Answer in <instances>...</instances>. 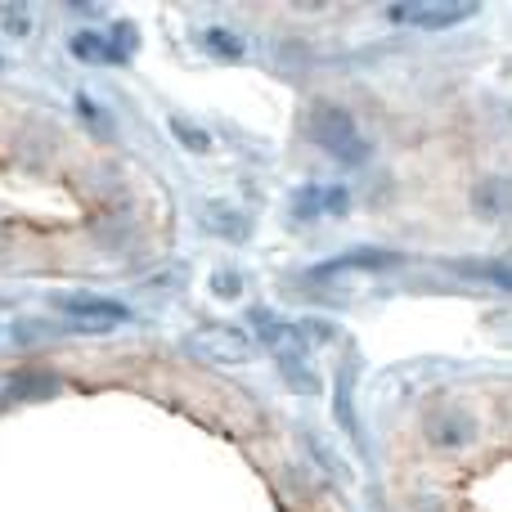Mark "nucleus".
<instances>
[{
    "label": "nucleus",
    "mask_w": 512,
    "mask_h": 512,
    "mask_svg": "<svg viewBox=\"0 0 512 512\" xmlns=\"http://www.w3.org/2000/svg\"><path fill=\"white\" fill-rule=\"evenodd\" d=\"M310 135H315L319 149L333 162H342V167H360V162L369 158V140L360 135V122H355L342 104H328V99L315 104V113H310Z\"/></svg>",
    "instance_id": "f257e3e1"
},
{
    "label": "nucleus",
    "mask_w": 512,
    "mask_h": 512,
    "mask_svg": "<svg viewBox=\"0 0 512 512\" xmlns=\"http://www.w3.org/2000/svg\"><path fill=\"white\" fill-rule=\"evenodd\" d=\"M54 310L68 315V328H77V333H99V328L131 324V310L113 297H77V292L63 297L59 292V297H54Z\"/></svg>",
    "instance_id": "f03ea898"
},
{
    "label": "nucleus",
    "mask_w": 512,
    "mask_h": 512,
    "mask_svg": "<svg viewBox=\"0 0 512 512\" xmlns=\"http://www.w3.org/2000/svg\"><path fill=\"white\" fill-rule=\"evenodd\" d=\"M0 27H5L9 36H27L32 32V14H27L23 5H0Z\"/></svg>",
    "instance_id": "dca6fc26"
},
{
    "label": "nucleus",
    "mask_w": 512,
    "mask_h": 512,
    "mask_svg": "<svg viewBox=\"0 0 512 512\" xmlns=\"http://www.w3.org/2000/svg\"><path fill=\"white\" fill-rule=\"evenodd\" d=\"M108 50H113V63H126L135 50V27L131 23H117L113 32H108Z\"/></svg>",
    "instance_id": "2eb2a0df"
},
{
    "label": "nucleus",
    "mask_w": 512,
    "mask_h": 512,
    "mask_svg": "<svg viewBox=\"0 0 512 512\" xmlns=\"http://www.w3.org/2000/svg\"><path fill=\"white\" fill-rule=\"evenodd\" d=\"M171 135H180V144H185V149H194V153H207V149H212V135H207L203 126L185 122V117H171Z\"/></svg>",
    "instance_id": "ddd939ff"
},
{
    "label": "nucleus",
    "mask_w": 512,
    "mask_h": 512,
    "mask_svg": "<svg viewBox=\"0 0 512 512\" xmlns=\"http://www.w3.org/2000/svg\"><path fill=\"white\" fill-rule=\"evenodd\" d=\"M252 328H256V337H261L270 351H279V360H283V355H301V351H306V333H301L297 324H288V319L270 315L265 306L252 310Z\"/></svg>",
    "instance_id": "20e7f679"
},
{
    "label": "nucleus",
    "mask_w": 512,
    "mask_h": 512,
    "mask_svg": "<svg viewBox=\"0 0 512 512\" xmlns=\"http://www.w3.org/2000/svg\"><path fill=\"white\" fill-rule=\"evenodd\" d=\"M203 225L216 230V234H230V239H243V234H248V216L234 212V207H225V203L203 207Z\"/></svg>",
    "instance_id": "9b49d317"
},
{
    "label": "nucleus",
    "mask_w": 512,
    "mask_h": 512,
    "mask_svg": "<svg viewBox=\"0 0 512 512\" xmlns=\"http://www.w3.org/2000/svg\"><path fill=\"white\" fill-rule=\"evenodd\" d=\"M472 203H477L481 216H499L512 203V185H508V180H499V176L495 180H481V185L472 189Z\"/></svg>",
    "instance_id": "9d476101"
},
{
    "label": "nucleus",
    "mask_w": 512,
    "mask_h": 512,
    "mask_svg": "<svg viewBox=\"0 0 512 512\" xmlns=\"http://www.w3.org/2000/svg\"><path fill=\"white\" fill-rule=\"evenodd\" d=\"M351 207V194H346L342 185H306L292 194V212L301 216V221H310V216H337Z\"/></svg>",
    "instance_id": "0eeeda50"
},
{
    "label": "nucleus",
    "mask_w": 512,
    "mask_h": 512,
    "mask_svg": "<svg viewBox=\"0 0 512 512\" xmlns=\"http://www.w3.org/2000/svg\"><path fill=\"white\" fill-rule=\"evenodd\" d=\"M405 256L400 252H387V248H360V252H346V256H337V261H328V265H319V279L324 274H342V270H387V265H400Z\"/></svg>",
    "instance_id": "6e6552de"
},
{
    "label": "nucleus",
    "mask_w": 512,
    "mask_h": 512,
    "mask_svg": "<svg viewBox=\"0 0 512 512\" xmlns=\"http://www.w3.org/2000/svg\"><path fill=\"white\" fill-rule=\"evenodd\" d=\"M72 54H77V59H95V63H113V50H108L104 32H77L72 36Z\"/></svg>",
    "instance_id": "f8f14e48"
},
{
    "label": "nucleus",
    "mask_w": 512,
    "mask_h": 512,
    "mask_svg": "<svg viewBox=\"0 0 512 512\" xmlns=\"http://www.w3.org/2000/svg\"><path fill=\"white\" fill-rule=\"evenodd\" d=\"M427 441L436 450H463V445L477 441V423L463 409H441V414L427 418Z\"/></svg>",
    "instance_id": "39448f33"
},
{
    "label": "nucleus",
    "mask_w": 512,
    "mask_h": 512,
    "mask_svg": "<svg viewBox=\"0 0 512 512\" xmlns=\"http://www.w3.org/2000/svg\"><path fill=\"white\" fill-rule=\"evenodd\" d=\"M203 45H207V50H216V54H230V59H239V54H243V41H239V36H230L225 27H207Z\"/></svg>",
    "instance_id": "4468645a"
},
{
    "label": "nucleus",
    "mask_w": 512,
    "mask_h": 512,
    "mask_svg": "<svg viewBox=\"0 0 512 512\" xmlns=\"http://www.w3.org/2000/svg\"><path fill=\"white\" fill-rule=\"evenodd\" d=\"M212 283H216V297H239V279H234L230 270H221Z\"/></svg>",
    "instance_id": "f3484780"
},
{
    "label": "nucleus",
    "mask_w": 512,
    "mask_h": 512,
    "mask_svg": "<svg viewBox=\"0 0 512 512\" xmlns=\"http://www.w3.org/2000/svg\"><path fill=\"white\" fill-rule=\"evenodd\" d=\"M477 5H391L387 18L400 27H423V32H445L454 23H468Z\"/></svg>",
    "instance_id": "7ed1b4c3"
},
{
    "label": "nucleus",
    "mask_w": 512,
    "mask_h": 512,
    "mask_svg": "<svg viewBox=\"0 0 512 512\" xmlns=\"http://www.w3.org/2000/svg\"><path fill=\"white\" fill-rule=\"evenodd\" d=\"M450 270L463 274V279H481L490 288L512 292V261H450Z\"/></svg>",
    "instance_id": "1a4fd4ad"
},
{
    "label": "nucleus",
    "mask_w": 512,
    "mask_h": 512,
    "mask_svg": "<svg viewBox=\"0 0 512 512\" xmlns=\"http://www.w3.org/2000/svg\"><path fill=\"white\" fill-rule=\"evenodd\" d=\"M189 351L194 355H207V360H248L252 355V342L243 333H230V328H203V333L189 337Z\"/></svg>",
    "instance_id": "423d86ee"
}]
</instances>
